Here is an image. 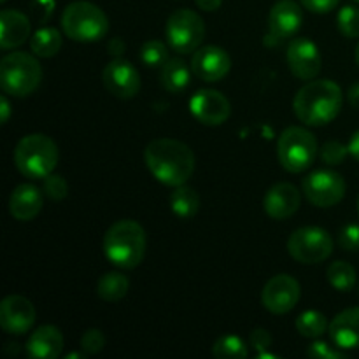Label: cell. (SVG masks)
Wrapping results in <instances>:
<instances>
[{"label":"cell","mask_w":359,"mask_h":359,"mask_svg":"<svg viewBox=\"0 0 359 359\" xmlns=\"http://www.w3.org/2000/svg\"><path fill=\"white\" fill-rule=\"evenodd\" d=\"M347 100H349V104L353 105L354 109H359V83L353 84V86L349 88V91H347Z\"/></svg>","instance_id":"42"},{"label":"cell","mask_w":359,"mask_h":359,"mask_svg":"<svg viewBox=\"0 0 359 359\" xmlns=\"http://www.w3.org/2000/svg\"><path fill=\"white\" fill-rule=\"evenodd\" d=\"M300 191L290 182H279L266 191L263 198V209L272 219L283 221L293 216L300 209Z\"/></svg>","instance_id":"18"},{"label":"cell","mask_w":359,"mask_h":359,"mask_svg":"<svg viewBox=\"0 0 359 359\" xmlns=\"http://www.w3.org/2000/svg\"><path fill=\"white\" fill-rule=\"evenodd\" d=\"M102 83L105 90L121 100H130L140 91V74L130 62L116 58L105 65L102 72Z\"/></svg>","instance_id":"12"},{"label":"cell","mask_w":359,"mask_h":359,"mask_svg":"<svg viewBox=\"0 0 359 359\" xmlns=\"http://www.w3.org/2000/svg\"><path fill=\"white\" fill-rule=\"evenodd\" d=\"M344 104L342 90L328 79L309 81L297 93L293 111L304 125L325 126L340 114Z\"/></svg>","instance_id":"2"},{"label":"cell","mask_w":359,"mask_h":359,"mask_svg":"<svg viewBox=\"0 0 359 359\" xmlns=\"http://www.w3.org/2000/svg\"><path fill=\"white\" fill-rule=\"evenodd\" d=\"M0 2H7V0H0Z\"/></svg>","instance_id":"47"},{"label":"cell","mask_w":359,"mask_h":359,"mask_svg":"<svg viewBox=\"0 0 359 359\" xmlns=\"http://www.w3.org/2000/svg\"><path fill=\"white\" fill-rule=\"evenodd\" d=\"M62 34L56 28H39L30 37V49L41 58H53L62 48Z\"/></svg>","instance_id":"26"},{"label":"cell","mask_w":359,"mask_h":359,"mask_svg":"<svg viewBox=\"0 0 359 359\" xmlns=\"http://www.w3.org/2000/svg\"><path fill=\"white\" fill-rule=\"evenodd\" d=\"M304 195L314 207L328 209L337 205L346 195V181L333 170L312 172L302 182Z\"/></svg>","instance_id":"10"},{"label":"cell","mask_w":359,"mask_h":359,"mask_svg":"<svg viewBox=\"0 0 359 359\" xmlns=\"http://www.w3.org/2000/svg\"><path fill=\"white\" fill-rule=\"evenodd\" d=\"M193 118L205 126H219L231 114L230 100L216 90H200L189 100Z\"/></svg>","instance_id":"13"},{"label":"cell","mask_w":359,"mask_h":359,"mask_svg":"<svg viewBox=\"0 0 359 359\" xmlns=\"http://www.w3.org/2000/svg\"><path fill=\"white\" fill-rule=\"evenodd\" d=\"M189 81H191V70L181 58H168L167 63L161 67L160 83L168 93H182L189 86Z\"/></svg>","instance_id":"23"},{"label":"cell","mask_w":359,"mask_h":359,"mask_svg":"<svg viewBox=\"0 0 359 359\" xmlns=\"http://www.w3.org/2000/svg\"><path fill=\"white\" fill-rule=\"evenodd\" d=\"M196 6L202 11H207V13H212V11H217L223 4V0H195Z\"/></svg>","instance_id":"39"},{"label":"cell","mask_w":359,"mask_h":359,"mask_svg":"<svg viewBox=\"0 0 359 359\" xmlns=\"http://www.w3.org/2000/svg\"><path fill=\"white\" fill-rule=\"evenodd\" d=\"M140 62L146 67H163L168 60V48L161 41H147L144 42L139 51Z\"/></svg>","instance_id":"30"},{"label":"cell","mask_w":359,"mask_h":359,"mask_svg":"<svg viewBox=\"0 0 359 359\" xmlns=\"http://www.w3.org/2000/svg\"><path fill=\"white\" fill-rule=\"evenodd\" d=\"M356 205H358V214H359V196H358V203H356Z\"/></svg>","instance_id":"46"},{"label":"cell","mask_w":359,"mask_h":359,"mask_svg":"<svg viewBox=\"0 0 359 359\" xmlns=\"http://www.w3.org/2000/svg\"><path fill=\"white\" fill-rule=\"evenodd\" d=\"M58 146L44 133H32L23 137L14 149L16 168L28 179H44L58 163Z\"/></svg>","instance_id":"4"},{"label":"cell","mask_w":359,"mask_h":359,"mask_svg":"<svg viewBox=\"0 0 359 359\" xmlns=\"http://www.w3.org/2000/svg\"><path fill=\"white\" fill-rule=\"evenodd\" d=\"M168 48L179 55L195 53L205 39V23L191 9H177L168 16L165 25Z\"/></svg>","instance_id":"8"},{"label":"cell","mask_w":359,"mask_h":359,"mask_svg":"<svg viewBox=\"0 0 359 359\" xmlns=\"http://www.w3.org/2000/svg\"><path fill=\"white\" fill-rule=\"evenodd\" d=\"M302 6L305 9H309L311 13L316 14H326L332 13L337 6H339L340 0H300Z\"/></svg>","instance_id":"38"},{"label":"cell","mask_w":359,"mask_h":359,"mask_svg":"<svg viewBox=\"0 0 359 359\" xmlns=\"http://www.w3.org/2000/svg\"><path fill=\"white\" fill-rule=\"evenodd\" d=\"M35 323V309L30 300L11 294L0 304V326L11 335H25Z\"/></svg>","instance_id":"16"},{"label":"cell","mask_w":359,"mask_h":359,"mask_svg":"<svg viewBox=\"0 0 359 359\" xmlns=\"http://www.w3.org/2000/svg\"><path fill=\"white\" fill-rule=\"evenodd\" d=\"M304 23V11L294 0H279L273 4L269 14L270 37L277 42L291 39L298 34Z\"/></svg>","instance_id":"17"},{"label":"cell","mask_w":359,"mask_h":359,"mask_svg":"<svg viewBox=\"0 0 359 359\" xmlns=\"http://www.w3.org/2000/svg\"><path fill=\"white\" fill-rule=\"evenodd\" d=\"M0 112H2V116H0V123L6 125L11 118V104L9 100H7L6 95H2V98H0Z\"/></svg>","instance_id":"40"},{"label":"cell","mask_w":359,"mask_h":359,"mask_svg":"<svg viewBox=\"0 0 359 359\" xmlns=\"http://www.w3.org/2000/svg\"><path fill=\"white\" fill-rule=\"evenodd\" d=\"M347 147H349V153L353 154V156L359 161V130L356 133H354L353 137H351L349 146H347Z\"/></svg>","instance_id":"43"},{"label":"cell","mask_w":359,"mask_h":359,"mask_svg":"<svg viewBox=\"0 0 359 359\" xmlns=\"http://www.w3.org/2000/svg\"><path fill=\"white\" fill-rule=\"evenodd\" d=\"M37 186L20 184L9 196V212L18 221H32L41 214L44 198Z\"/></svg>","instance_id":"19"},{"label":"cell","mask_w":359,"mask_h":359,"mask_svg":"<svg viewBox=\"0 0 359 359\" xmlns=\"http://www.w3.org/2000/svg\"><path fill=\"white\" fill-rule=\"evenodd\" d=\"M347 153H349V147L344 146L342 142L328 140L321 147V160L330 167H335V165H342L346 161Z\"/></svg>","instance_id":"33"},{"label":"cell","mask_w":359,"mask_h":359,"mask_svg":"<svg viewBox=\"0 0 359 359\" xmlns=\"http://www.w3.org/2000/svg\"><path fill=\"white\" fill-rule=\"evenodd\" d=\"M354 2H358V4H359V0H354Z\"/></svg>","instance_id":"48"},{"label":"cell","mask_w":359,"mask_h":359,"mask_svg":"<svg viewBox=\"0 0 359 359\" xmlns=\"http://www.w3.org/2000/svg\"><path fill=\"white\" fill-rule=\"evenodd\" d=\"M147 168L161 184L177 188L186 184L195 172V154L184 142L175 139H156L144 151Z\"/></svg>","instance_id":"1"},{"label":"cell","mask_w":359,"mask_h":359,"mask_svg":"<svg viewBox=\"0 0 359 359\" xmlns=\"http://www.w3.org/2000/svg\"><path fill=\"white\" fill-rule=\"evenodd\" d=\"M42 191L51 200H63L69 195V184L65 179L58 174H49L48 177L42 179Z\"/></svg>","instance_id":"32"},{"label":"cell","mask_w":359,"mask_h":359,"mask_svg":"<svg viewBox=\"0 0 359 359\" xmlns=\"http://www.w3.org/2000/svg\"><path fill=\"white\" fill-rule=\"evenodd\" d=\"M340 248L346 251H359V224H347L339 235Z\"/></svg>","instance_id":"36"},{"label":"cell","mask_w":359,"mask_h":359,"mask_svg":"<svg viewBox=\"0 0 359 359\" xmlns=\"http://www.w3.org/2000/svg\"><path fill=\"white\" fill-rule=\"evenodd\" d=\"M86 356H84V354H81V353H72V354H67L65 356V359H84Z\"/></svg>","instance_id":"44"},{"label":"cell","mask_w":359,"mask_h":359,"mask_svg":"<svg viewBox=\"0 0 359 359\" xmlns=\"http://www.w3.org/2000/svg\"><path fill=\"white\" fill-rule=\"evenodd\" d=\"M104 347H105V337L100 330L91 328L81 337V349H83L86 354H90V356L102 353Z\"/></svg>","instance_id":"34"},{"label":"cell","mask_w":359,"mask_h":359,"mask_svg":"<svg viewBox=\"0 0 359 359\" xmlns=\"http://www.w3.org/2000/svg\"><path fill=\"white\" fill-rule=\"evenodd\" d=\"M300 293L302 290L298 280L287 273H280V276H273L265 284L262 291V304L272 314L283 316L297 307Z\"/></svg>","instance_id":"11"},{"label":"cell","mask_w":359,"mask_h":359,"mask_svg":"<svg viewBox=\"0 0 359 359\" xmlns=\"http://www.w3.org/2000/svg\"><path fill=\"white\" fill-rule=\"evenodd\" d=\"M326 279L337 291H351L356 284V270L347 262H333L326 270Z\"/></svg>","instance_id":"28"},{"label":"cell","mask_w":359,"mask_h":359,"mask_svg":"<svg viewBox=\"0 0 359 359\" xmlns=\"http://www.w3.org/2000/svg\"><path fill=\"white\" fill-rule=\"evenodd\" d=\"M30 20L16 9H4L0 13V48L13 49L25 44L30 37Z\"/></svg>","instance_id":"21"},{"label":"cell","mask_w":359,"mask_h":359,"mask_svg":"<svg viewBox=\"0 0 359 359\" xmlns=\"http://www.w3.org/2000/svg\"><path fill=\"white\" fill-rule=\"evenodd\" d=\"M230 69V55L219 46H200L191 56V72L205 83H217Z\"/></svg>","instance_id":"15"},{"label":"cell","mask_w":359,"mask_h":359,"mask_svg":"<svg viewBox=\"0 0 359 359\" xmlns=\"http://www.w3.org/2000/svg\"><path fill=\"white\" fill-rule=\"evenodd\" d=\"M309 358H314V359H342L346 358V354L342 351L333 349L332 346H328L326 342H314L307 351H305Z\"/></svg>","instance_id":"35"},{"label":"cell","mask_w":359,"mask_h":359,"mask_svg":"<svg viewBox=\"0 0 359 359\" xmlns=\"http://www.w3.org/2000/svg\"><path fill=\"white\" fill-rule=\"evenodd\" d=\"M130 290V280L125 273L121 272H107L98 279L97 294L104 302L114 304V302L123 300Z\"/></svg>","instance_id":"24"},{"label":"cell","mask_w":359,"mask_h":359,"mask_svg":"<svg viewBox=\"0 0 359 359\" xmlns=\"http://www.w3.org/2000/svg\"><path fill=\"white\" fill-rule=\"evenodd\" d=\"M63 34L76 42H97L109 32V18L91 2H72L62 14Z\"/></svg>","instance_id":"6"},{"label":"cell","mask_w":359,"mask_h":359,"mask_svg":"<svg viewBox=\"0 0 359 359\" xmlns=\"http://www.w3.org/2000/svg\"><path fill=\"white\" fill-rule=\"evenodd\" d=\"M42 81V67L35 56L14 51L0 62V86L4 93L25 98L34 93Z\"/></svg>","instance_id":"5"},{"label":"cell","mask_w":359,"mask_h":359,"mask_svg":"<svg viewBox=\"0 0 359 359\" xmlns=\"http://www.w3.org/2000/svg\"><path fill=\"white\" fill-rule=\"evenodd\" d=\"M146 231L137 221L121 219L112 224L104 237V255L114 266L133 270L146 255Z\"/></svg>","instance_id":"3"},{"label":"cell","mask_w":359,"mask_h":359,"mask_svg":"<svg viewBox=\"0 0 359 359\" xmlns=\"http://www.w3.org/2000/svg\"><path fill=\"white\" fill-rule=\"evenodd\" d=\"M287 67L291 74L302 81L316 79L321 72V53L311 39H294L287 46Z\"/></svg>","instance_id":"14"},{"label":"cell","mask_w":359,"mask_h":359,"mask_svg":"<svg viewBox=\"0 0 359 359\" xmlns=\"http://www.w3.org/2000/svg\"><path fill=\"white\" fill-rule=\"evenodd\" d=\"M337 28L347 39L359 37V7L346 6L339 11L337 16Z\"/></svg>","instance_id":"31"},{"label":"cell","mask_w":359,"mask_h":359,"mask_svg":"<svg viewBox=\"0 0 359 359\" xmlns=\"http://www.w3.org/2000/svg\"><path fill=\"white\" fill-rule=\"evenodd\" d=\"M287 251L294 262L304 263V265H318L332 256L333 238L323 228H298L287 241Z\"/></svg>","instance_id":"9"},{"label":"cell","mask_w":359,"mask_h":359,"mask_svg":"<svg viewBox=\"0 0 359 359\" xmlns=\"http://www.w3.org/2000/svg\"><path fill=\"white\" fill-rule=\"evenodd\" d=\"M319 153L318 139L312 132L302 126H290L277 140V158L284 170L291 174L305 172Z\"/></svg>","instance_id":"7"},{"label":"cell","mask_w":359,"mask_h":359,"mask_svg":"<svg viewBox=\"0 0 359 359\" xmlns=\"http://www.w3.org/2000/svg\"><path fill=\"white\" fill-rule=\"evenodd\" d=\"M249 340H251L252 349H255L258 354L266 353V351L272 347V335H270V333L263 328L255 330V332L251 333V339Z\"/></svg>","instance_id":"37"},{"label":"cell","mask_w":359,"mask_h":359,"mask_svg":"<svg viewBox=\"0 0 359 359\" xmlns=\"http://www.w3.org/2000/svg\"><path fill=\"white\" fill-rule=\"evenodd\" d=\"M170 209L181 219H191L200 209L198 193L186 184L177 186L170 195Z\"/></svg>","instance_id":"25"},{"label":"cell","mask_w":359,"mask_h":359,"mask_svg":"<svg viewBox=\"0 0 359 359\" xmlns=\"http://www.w3.org/2000/svg\"><path fill=\"white\" fill-rule=\"evenodd\" d=\"M63 351V335L56 326L46 325L35 330L27 342L32 359H56Z\"/></svg>","instance_id":"22"},{"label":"cell","mask_w":359,"mask_h":359,"mask_svg":"<svg viewBox=\"0 0 359 359\" xmlns=\"http://www.w3.org/2000/svg\"><path fill=\"white\" fill-rule=\"evenodd\" d=\"M354 58H356V63H358V67H359V42H358V46H356V53H354Z\"/></svg>","instance_id":"45"},{"label":"cell","mask_w":359,"mask_h":359,"mask_svg":"<svg viewBox=\"0 0 359 359\" xmlns=\"http://www.w3.org/2000/svg\"><path fill=\"white\" fill-rule=\"evenodd\" d=\"M212 353L219 359H245L249 356L245 342L235 335H224L217 339L212 347Z\"/></svg>","instance_id":"29"},{"label":"cell","mask_w":359,"mask_h":359,"mask_svg":"<svg viewBox=\"0 0 359 359\" xmlns=\"http://www.w3.org/2000/svg\"><path fill=\"white\" fill-rule=\"evenodd\" d=\"M123 51H125V42H123L121 39L114 37L112 41H109V53H111V55L119 56Z\"/></svg>","instance_id":"41"},{"label":"cell","mask_w":359,"mask_h":359,"mask_svg":"<svg viewBox=\"0 0 359 359\" xmlns=\"http://www.w3.org/2000/svg\"><path fill=\"white\" fill-rule=\"evenodd\" d=\"M328 326L325 314L318 311L302 312L294 321V328L305 339H319L323 333L328 332Z\"/></svg>","instance_id":"27"},{"label":"cell","mask_w":359,"mask_h":359,"mask_svg":"<svg viewBox=\"0 0 359 359\" xmlns=\"http://www.w3.org/2000/svg\"><path fill=\"white\" fill-rule=\"evenodd\" d=\"M328 333L339 349H359V307L340 312L330 323Z\"/></svg>","instance_id":"20"}]
</instances>
